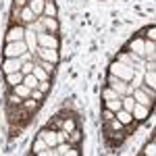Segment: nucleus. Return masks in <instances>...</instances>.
Masks as SVG:
<instances>
[{"label": "nucleus", "mask_w": 156, "mask_h": 156, "mask_svg": "<svg viewBox=\"0 0 156 156\" xmlns=\"http://www.w3.org/2000/svg\"><path fill=\"white\" fill-rule=\"evenodd\" d=\"M34 67H36V65H34L31 60H29V62H23V67H21V73H23V75H29V73H34Z\"/></svg>", "instance_id": "29"}, {"label": "nucleus", "mask_w": 156, "mask_h": 156, "mask_svg": "<svg viewBox=\"0 0 156 156\" xmlns=\"http://www.w3.org/2000/svg\"><path fill=\"white\" fill-rule=\"evenodd\" d=\"M34 75H36L40 81H46V79H48V71H44L40 65H36V67H34Z\"/></svg>", "instance_id": "23"}, {"label": "nucleus", "mask_w": 156, "mask_h": 156, "mask_svg": "<svg viewBox=\"0 0 156 156\" xmlns=\"http://www.w3.org/2000/svg\"><path fill=\"white\" fill-rule=\"evenodd\" d=\"M102 98H104V100H112V98H121V96L112 90V87H106V90H104V94H102Z\"/></svg>", "instance_id": "27"}, {"label": "nucleus", "mask_w": 156, "mask_h": 156, "mask_svg": "<svg viewBox=\"0 0 156 156\" xmlns=\"http://www.w3.org/2000/svg\"><path fill=\"white\" fill-rule=\"evenodd\" d=\"M110 75L119 77V79H123V81H133L135 69H131L129 65H125V62H121V60H115V62L110 65Z\"/></svg>", "instance_id": "1"}, {"label": "nucleus", "mask_w": 156, "mask_h": 156, "mask_svg": "<svg viewBox=\"0 0 156 156\" xmlns=\"http://www.w3.org/2000/svg\"><path fill=\"white\" fill-rule=\"evenodd\" d=\"M112 117H115V112H112V110H108V108H106V110H104V121H110Z\"/></svg>", "instance_id": "35"}, {"label": "nucleus", "mask_w": 156, "mask_h": 156, "mask_svg": "<svg viewBox=\"0 0 156 156\" xmlns=\"http://www.w3.org/2000/svg\"><path fill=\"white\" fill-rule=\"evenodd\" d=\"M25 44H27V50L29 52H36L37 50V34L34 31V27L31 29H25Z\"/></svg>", "instance_id": "8"}, {"label": "nucleus", "mask_w": 156, "mask_h": 156, "mask_svg": "<svg viewBox=\"0 0 156 156\" xmlns=\"http://www.w3.org/2000/svg\"><path fill=\"white\" fill-rule=\"evenodd\" d=\"M62 129H65L67 133L73 131V129H75V121H73V119H65V121H62Z\"/></svg>", "instance_id": "28"}, {"label": "nucleus", "mask_w": 156, "mask_h": 156, "mask_svg": "<svg viewBox=\"0 0 156 156\" xmlns=\"http://www.w3.org/2000/svg\"><path fill=\"white\" fill-rule=\"evenodd\" d=\"M21 67H23V60L19 58V56H17V58H6V60H4V65H2V71L9 75V73L21 71Z\"/></svg>", "instance_id": "7"}, {"label": "nucleus", "mask_w": 156, "mask_h": 156, "mask_svg": "<svg viewBox=\"0 0 156 156\" xmlns=\"http://www.w3.org/2000/svg\"><path fill=\"white\" fill-rule=\"evenodd\" d=\"M31 56H34V52H29V50H27V52H23V54L19 56V58L23 60V62H29V60H31Z\"/></svg>", "instance_id": "31"}, {"label": "nucleus", "mask_w": 156, "mask_h": 156, "mask_svg": "<svg viewBox=\"0 0 156 156\" xmlns=\"http://www.w3.org/2000/svg\"><path fill=\"white\" fill-rule=\"evenodd\" d=\"M121 104H123L125 110H129V112H131L133 106H135V100H133L131 94H125V96H121Z\"/></svg>", "instance_id": "20"}, {"label": "nucleus", "mask_w": 156, "mask_h": 156, "mask_svg": "<svg viewBox=\"0 0 156 156\" xmlns=\"http://www.w3.org/2000/svg\"><path fill=\"white\" fill-rule=\"evenodd\" d=\"M9 100H11V104H17V106H19V104H21V102H23V100H21V98L17 96V94H15V92H12V96L9 98Z\"/></svg>", "instance_id": "32"}, {"label": "nucleus", "mask_w": 156, "mask_h": 156, "mask_svg": "<svg viewBox=\"0 0 156 156\" xmlns=\"http://www.w3.org/2000/svg\"><path fill=\"white\" fill-rule=\"evenodd\" d=\"M19 17H21V21H25V23H29V25H34V23H36V19H37L36 15L31 12V9H29V6H23Z\"/></svg>", "instance_id": "14"}, {"label": "nucleus", "mask_w": 156, "mask_h": 156, "mask_svg": "<svg viewBox=\"0 0 156 156\" xmlns=\"http://www.w3.org/2000/svg\"><path fill=\"white\" fill-rule=\"evenodd\" d=\"M154 37H156V29H154V27H150V31H148V40L154 42Z\"/></svg>", "instance_id": "37"}, {"label": "nucleus", "mask_w": 156, "mask_h": 156, "mask_svg": "<svg viewBox=\"0 0 156 156\" xmlns=\"http://www.w3.org/2000/svg\"><path fill=\"white\" fill-rule=\"evenodd\" d=\"M115 119H119L123 125H131L133 121V115L129 112V110H125V108H121V110H117V115H115Z\"/></svg>", "instance_id": "13"}, {"label": "nucleus", "mask_w": 156, "mask_h": 156, "mask_svg": "<svg viewBox=\"0 0 156 156\" xmlns=\"http://www.w3.org/2000/svg\"><path fill=\"white\" fill-rule=\"evenodd\" d=\"M6 83H9V85H19V83H23V73H21V71L9 73V75H6Z\"/></svg>", "instance_id": "16"}, {"label": "nucleus", "mask_w": 156, "mask_h": 156, "mask_svg": "<svg viewBox=\"0 0 156 156\" xmlns=\"http://www.w3.org/2000/svg\"><path fill=\"white\" fill-rule=\"evenodd\" d=\"M131 115H133V119H137V121H144L146 117H148V108L142 106V104H135L131 110Z\"/></svg>", "instance_id": "15"}, {"label": "nucleus", "mask_w": 156, "mask_h": 156, "mask_svg": "<svg viewBox=\"0 0 156 156\" xmlns=\"http://www.w3.org/2000/svg\"><path fill=\"white\" fill-rule=\"evenodd\" d=\"M48 87H50V85H48V79H46V81H40V85H37V90H40V92H46Z\"/></svg>", "instance_id": "33"}, {"label": "nucleus", "mask_w": 156, "mask_h": 156, "mask_svg": "<svg viewBox=\"0 0 156 156\" xmlns=\"http://www.w3.org/2000/svg\"><path fill=\"white\" fill-rule=\"evenodd\" d=\"M106 108H108V110H112V112L121 110V108H123V104H121V98H112V100H106Z\"/></svg>", "instance_id": "21"}, {"label": "nucleus", "mask_w": 156, "mask_h": 156, "mask_svg": "<svg viewBox=\"0 0 156 156\" xmlns=\"http://www.w3.org/2000/svg\"><path fill=\"white\" fill-rule=\"evenodd\" d=\"M131 96H133V100H135V104H142V106H146V108H152V98L148 96L142 87H140V90L135 87V90L131 92Z\"/></svg>", "instance_id": "6"}, {"label": "nucleus", "mask_w": 156, "mask_h": 156, "mask_svg": "<svg viewBox=\"0 0 156 156\" xmlns=\"http://www.w3.org/2000/svg\"><path fill=\"white\" fill-rule=\"evenodd\" d=\"M154 152H156V150H154V142H152V144H150V146H148V148H146V154L154 156Z\"/></svg>", "instance_id": "36"}, {"label": "nucleus", "mask_w": 156, "mask_h": 156, "mask_svg": "<svg viewBox=\"0 0 156 156\" xmlns=\"http://www.w3.org/2000/svg\"><path fill=\"white\" fill-rule=\"evenodd\" d=\"M23 83L29 87V90H36L37 85H40V79H37L34 73H29V75H23Z\"/></svg>", "instance_id": "19"}, {"label": "nucleus", "mask_w": 156, "mask_h": 156, "mask_svg": "<svg viewBox=\"0 0 156 156\" xmlns=\"http://www.w3.org/2000/svg\"><path fill=\"white\" fill-rule=\"evenodd\" d=\"M44 15H46V17H54V15H56V6H54V2L46 0V4H44Z\"/></svg>", "instance_id": "24"}, {"label": "nucleus", "mask_w": 156, "mask_h": 156, "mask_svg": "<svg viewBox=\"0 0 156 156\" xmlns=\"http://www.w3.org/2000/svg\"><path fill=\"white\" fill-rule=\"evenodd\" d=\"M23 52H27L25 40H21V42H6V48H4V56H6V58H17V56H21Z\"/></svg>", "instance_id": "2"}, {"label": "nucleus", "mask_w": 156, "mask_h": 156, "mask_svg": "<svg viewBox=\"0 0 156 156\" xmlns=\"http://www.w3.org/2000/svg\"><path fill=\"white\" fill-rule=\"evenodd\" d=\"M12 92L17 94L19 98H29L31 96V90L27 87L25 83H19V85H12Z\"/></svg>", "instance_id": "17"}, {"label": "nucleus", "mask_w": 156, "mask_h": 156, "mask_svg": "<svg viewBox=\"0 0 156 156\" xmlns=\"http://www.w3.org/2000/svg\"><path fill=\"white\" fill-rule=\"evenodd\" d=\"M44 4H46V0H29V9H31V12L36 15V17H42L44 15Z\"/></svg>", "instance_id": "12"}, {"label": "nucleus", "mask_w": 156, "mask_h": 156, "mask_svg": "<svg viewBox=\"0 0 156 156\" xmlns=\"http://www.w3.org/2000/svg\"><path fill=\"white\" fill-rule=\"evenodd\" d=\"M25 108H29V110H31V108H36V100H34V102H31V100H27V102H25Z\"/></svg>", "instance_id": "38"}, {"label": "nucleus", "mask_w": 156, "mask_h": 156, "mask_svg": "<svg viewBox=\"0 0 156 156\" xmlns=\"http://www.w3.org/2000/svg\"><path fill=\"white\" fill-rule=\"evenodd\" d=\"M144 42L146 40H140V37L131 40V42H129V52L137 54V56H144Z\"/></svg>", "instance_id": "11"}, {"label": "nucleus", "mask_w": 156, "mask_h": 156, "mask_svg": "<svg viewBox=\"0 0 156 156\" xmlns=\"http://www.w3.org/2000/svg\"><path fill=\"white\" fill-rule=\"evenodd\" d=\"M42 21H44V27L48 29V34L50 31H52V34L58 31V21H56L54 17H42Z\"/></svg>", "instance_id": "18"}, {"label": "nucleus", "mask_w": 156, "mask_h": 156, "mask_svg": "<svg viewBox=\"0 0 156 156\" xmlns=\"http://www.w3.org/2000/svg\"><path fill=\"white\" fill-rule=\"evenodd\" d=\"M144 81H146L148 87H152V90H154V87H156V71H146Z\"/></svg>", "instance_id": "22"}, {"label": "nucleus", "mask_w": 156, "mask_h": 156, "mask_svg": "<svg viewBox=\"0 0 156 156\" xmlns=\"http://www.w3.org/2000/svg\"><path fill=\"white\" fill-rule=\"evenodd\" d=\"M36 54H37L42 60L50 62V65H56V62H58V52H56L54 48H44V46H37Z\"/></svg>", "instance_id": "4"}, {"label": "nucleus", "mask_w": 156, "mask_h": 156, "mask_svg": "<svg viewBox=\"0 0 156 156\" xmlns=\"http://www.w3.org/2000/svg\"><path fill=\"white\" fill-rule=\"evenodd\" d=\"M42 96H44V92H40L36 87V90H31V96L29 98H31V100H42Z\"/></svg>", "instance_id": "30"}, {"label": "nucleus", "mask_w": 156, "mask_h": 156, "mask_svg": "<svg viewBox=\"0 0 156 156\" xmlns=\"http://www.w3.org/2000/svg\"><path fill=\"white\" fill-rule=\"evenodd\" d=\"M37 46L58 50V40H56V36H54V34H48V31H44V34H37Z\"/></svg>", "instance_id": "5"}, {"label": "nucleus", "mask_w": 156, "mask_h": 156, "mask_svg": "<svg viewBox=\"0 0 156 156\" xmlns=\"http://www.w3.org/2000/svg\"><path fill=\"white\" fill-rule=\"evenodd\" d=\"M25 37V27L17 25V27H11L9 34H6V42H21Z\"/></svg>", "instance_id": "9"}, {"label": "nucleus", "mask_w": 156, "mask_h": 156, "mask_svg": "<svg viewBox=\"0 0 156 156\" xmlns=\"http://www.w3.org/2000/svg\"><path fill=\"white\" fill-rule=\"evenodd\" d=\"M46 148H48V146H46V142H44V140L40 137L36 144H34V152H36V154H42V152H44Z\"/></svg>", "instance_id": "26"}, {"label": "nucleus", "mask_w": 156, "mask_h": 156, "mask_svg": "<svg viewBox=\"0 0 156 156\" xmlns=\"http://www.w3.org/2000/svg\"><path fill=\"white\" fill-rule=\"evenodd\" d=\"M40 137L46 142V146L50 148H54V146L58 144V140H56V131H52V129H44V131L40 133Z\"/></svg>", "instance_id": "10"}, {"label": "nucleus", "mask_w": 156, "mask_h": 156, "mask_svg": "<svg viewBox=\"0 0 156 156\" xmlns=\"http://www.w3.org/2000/svg\"><path fill=\"white\" fill-rule=\"evenodd\" d=\"M108 85H110V87H112V90H115V92H117L119 96H125V94H131L133 90H135L133 85H129L127 81H123V79H119V77H115V75H110V77H108Z\"/></svg>", "instance_id": "3"}, {"label": "nucleus", "mask_w": 156, "mask_h": 156, "mask_svg": "<svg viewBox=\"0 0 156 156\" xmlns=\"http://www.w3.org/2000/svg\"><path fill=\"white\" fill-rule=\"evenodd\" d=\"M54 148H56V154H60V156H67V154H69V150H71V146H69V144H65V142L56 144Z\"/></svg>", "instance_id": "25"}, {"label": "nucleus", "mask_w": 156, "mask_h": 156, "mask_svg": "<svg viewBox=\"0 0 156 156\" xmlns=\"http://www.w3.org/2000/svg\"><path fill=\"white\" fill-rule=\"evenodd\" d=\"M40 67H42L44 71H52V65H50V62H46V60H42V62H40Z\"/></svg>", "instance_id": "34"}, {"label": "nucleus", "mask_w": 156, "mask_h": 156, "mask_svg": "<svg viewBox=\"0 0 156 156\" xmlns=\"http://www.w3.org/2000/svg\"><path fill=\"white\" fill-rule=\"evenodd\" d=\"M25 2H27V0H15V6H19V9H23V6H25Z\"/></svg>", "instance_id": "39"}]
</instances>
